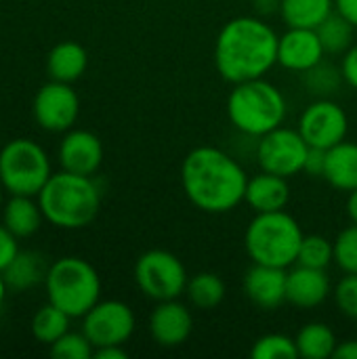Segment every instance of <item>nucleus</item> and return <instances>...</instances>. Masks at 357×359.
<instances>
[{
  "label": "nucleus",
  "mask_w": 357,
  "mask_h": 359,
  "mask_svg": "<svg viewBox=\"0 0 357 359\" xmlns=\"http://www.w3.org/2000/svg\"><path fill=\"white\" fill-rule=\"evenodd\" d=\"M246 170L219 147L191 149L181 164V185L187 200L202 212L223 215L244 202Z\"/></svg>",
  "instance_id": "f257e3e1"
},
{
  "label": "nucleus",
  "mask_w": 357,
  "mask_h": 359,
  "mask_svg": "<svg viewBox=\"0 0 357 359\" xmlns=\"http://www.w3.org/2000/svg\"><path fill=\"white\" fill-rule=\"evenodd\" d=\"M44 286L48 303L65 311L69 318H84L101 297L97 269L80 257H63L50 263Z\"/></svg>",
  "instance_id": "423d86ee"
},
{
  "label": "nucleus",
  "mask_w": 357,
  "mask_h": 359,
  "mask_svg": "<svg viewBox=\"0 0 357 359\" xmlns=\"http://www.w3.org/2000/svg\"><path fill=\"white\" fill-rule=\"evenodd\" d=\"M345 208H347V217H349V221L357 225V189L349 191V198H347V206H345Z\"/></svg>",
  "instance_id": "a19ab883"
},
{
  "label": "nucleus",
  "mask_w": 357,
  "mask_h": 359,
  "mask_svg": "<svg viewBox=\"0 0 357 359\" xmlns=\"http://www.w3.org/2000/svg\"><path fill=\"white\" fill-rule=\"evenodd\" d=\"M307 154H309V143L303 139L299 128L295 130V128L278 126L271 133L259 137L257 143V162L261 170L286 179L303 172Z\"/></svg>",
  "instance_id": "1a4fd4ad"
},
{
  "label": "nucleus",
  "mask_w": 357,
  "mask_h": 359,
  "mask_svg": "<svg viewBox=\"0 0 357 359\" xmlns=\"http://www.w3.org/2000/svg\"><path fill=\"white\" fill-rule=\"evenodd\" d=\"M44 219L61 229H82L90 225L101 208V189L93 177L76 172H55L36 196Z\"/></svg>",
  "instance_id": "7ed1b4c3"
},
{
  "label": "nucleus",
  "mask_w": 357,
  "mask_h": 359,
  "mask_svg": "<svg viewBox=\"0 0 357 359\" xmlns=\"http://www.w3.org/2000/svg\"><path fill=\"white\" fill-rule=\"evenodd\" d=\"M303 78H305L307 88H309L314 95H318V97H328V95H332V93L341 86V82H343L341 69H337L335 65L324 63V61H320L316 67L307 69V72L303 74Z\"/></svg>",
  "instance_id": "c756f323"
},
{
  "label": "nucleus",
  "mask_w": 357,
  "mask_h": 359,
  "mask_svg": "<svg viewBox=\"0 0 357 359\" xmlns=\"http://www.w3.org/2000/svg\"><path fill=\"white\" fill-rule=\"evenodd\" d=\"M335 11L357 27V0H335Z\"/></svg>",
  "instance_id": "e433bc0d"
},
{
  "label": "nucleus",
  "mask_w": 357,
  "mask_h": 359,
  "mask_svg": "<svg viewBox=\"0 0 357 359\" xmlns=\"http://www.w3.org/2000/svg\"><path fill=\"white\" fill-rule=\"evenodd\" d=\"M46 151L29 139H13L0 149V183L15 196H38L50 179Z\"/></svg>",
  "instance_id": "0eeeda50"
},
{
  "label": "nucleus",
  "mask_w": 357,
  "mask_h": 359,
  "mask_svg": "<svg viewBox=\"0 0 357 359\" xmlns=\"http://www.w3.org/2000/svg\"><path fill=\"white\" fill-rule=\"evenodd\" d=\"M252 2H255L257 13H261V15L280 13V6H282V0H252Z\"/></svg>",
  "instance_id": "ea45409f"
},
{
  "label": "nucleus",
  "mask_w": 357,
  "mask_h": 359,
  "mask_svg": "<svg viewBox=\"0 0 357 359\" xmlns=\"http://www.w3.org/2000/svg\"><path fill=\"white\" fill-rule=\"evenodd\" d=\"M194 330V318L189 309L177 299L160 301L149 316V334L151 339L166 349L183 345Z\"/></svg>",
  "instance_id": "2eb2a0df"
},
{
  "label": "nucleus",
  "mask_w": 357,
  "mask_h": 359,
  "mask_svg": "<svg viewBox=\"0 0 357 359\" xmlns=\"http://www.w3.org/2000/svg\"><path fill=\"white\" fill-rule=\"evenodd\" d=\"M86 67H88V53L82 44L74 40L55 44L46 57V72L50 80H57V82L72 84L82 78Z\"/></svg>",
  "instance_id": "aec40b11"
},
{
  "label": "nucleus",
  "mask_w": 357,
  "mask_h": 359,
  "mask_svg": "<svg viewBox=\"0 0 357 359\" xmlns=\"http://www.w3.org/2000/svg\"><path fill=\"white\" fill-rule=\"evenodd\" d=\"M332 294L339 311L349 320H357V273H345V278L335 286Z\"/></svg>",
  "instance_id": "473e14b6"
},
{
  "label": "nucleus",
  "mask_w": 357,
  "mask_h": 359,
  "mask_svg": "<svg viewBox=\"0 0 357 359\" xmlns=\"http://www.w3.org/2000/svg\"><path fill=\"white\" fill-rule=\"evenodd\" d=\"M250 355L255 359H297L299 349L297 341L288 334L271 332L255 341Z\"/></svg>",
  "instance_id": "c85d7f7f"
},
{
  "label": "nucleus",
  "mask_w": 357,
  "mask_h": 359,
  "mask_svg": "<svg viewBox=\"0 0 357 359\" xmlns=\"http://www.w3.org/2000/svg\"><path fill=\"white\" fill-rule=\"evenodd\" d=\"M324 53L316 29L288 27V32L278 38V63L290 72L305 74L322 61Z\"/></svg>",
  "instance_id": "4468645a"
},
{
  "label": "nucleus",
  "mask_w": 357,
  "mask_h": 359,
  "mask_svg": "<svg viewBox=\"0 0 357 359\" xmlns=\"http://www.w3.org/2000/svg\"><path fill=\"white\" fill-rule=\"evenodd\" d=\"M332 261H335V242H330L328 238L318 236V233L303 238L299 257H297V265L326 269Z\"/></svg>",
  "instance_id": "cd10ccee"
},
{
  "label": "nucleus",
  "mask_w": 357,
  "mask_h": 359,
  "mask_svg": "<svg viewBox=\"0 0 357 359\" xmlns=\"http://www.w3.org/2000/svg\"><path fill=\"white\" fill-rule=\"evenodd\" d=\"M93 353L95 347L84 332H65L50 345V355L55 359H90Z\"/></svg>",
  "instance_id": "7c9ffc66"
},
{
  "label": "nucleus",
  "mask_w": 357,
  "mask_h": 359,
  "mask_svg": "<svg viewBox=\"0 0 357 359\" xmlns=\"http://www.w3.org/2000/svg\"><path fill=\"white\" fill-rule=\"evenodd\" d=\"M82 332L95 349L124 345L135 332V313L122 301H99L82 318Z\"/></svg>",
  "instance_id": "9d476101"
},
{
  "label": "nucleus",
  "mask_w": 357,
  "mask_h": 359,
  "mask_svg": "<svg viewBox=\"0 0 357 359\" xmlns=\"http://www.w3.org/2000/svg\"><path fill=\"white\" fill-rule=\"evenodd\" d=\"M286 269L252 263V267L244 276V292L248 301L255 303L259 309L274 311L282 303H286Z\"/></svg>",
  "instance_id": "dca6fc26"
},
{
  "label": "nucleus",
  "mask_w": 357,
  "mask_h": 359,
  "mask_svg": "<svg viewBox=\"0 0 357 359\" xmlns=\"http://www.w3.org/2000/svg\"><path fill=\"white\" fill-rule=\"evenodd\" d=\"M244 202L255 212H276L284 210L290 202V185L286 177L261 170V175L248 179Z\"/></svg>",
  "instance_id": "a211bd4d"
},
{
  "label": "nucleus",
  "mask_w": 357,
  "mask_h": 359,
  "mask_svg": "<svg viewBox=\"0 0 357 359\" xmlns=\"http://www.w3.org/2000/svg\"><path fill=\"white\" fill-rule=\"evenodd\" d=\"M44 215L38 204V198L34 196H15L2 204V225L19 240V238H32L42 227Z\"/></svg>",
  "instance_id": "6ab92c4d"
},
{
  "label": "nucleus",
  "mask_w": 357,
  "mask_h": 359,
  "mask_svg": "<svg viewBox=\"0 0 357 359\" xmlns=\"http://www.w3.org/2000/svg\"><path fill=\"white\" fill-rule=\"evenodd\" d=\"M337 359H357V341H345L337 345L335 351Z\"/></svg>",
  "instance_id": "58836bf2"
},
{
  "label": "nucleus",
  "mask_w": 357,
  "mask_h": 359,
  "mask_svg": "<svg viewBox=\"0 0 357 359\" xmlns=\"http://www.w3.org/2000/svg\"><path fill=\"white\" fill-rule=\"evenodd\" d=\"M227 116L234 128L259 139L284 124L286 99L265 78L238 82L227 97Z\"/></svg>",
  "instance_id": "20e7f679"
},
{
  "label": "nucleus",
  "mask_w": 357,
  "mask_h": 359,
  "mask_svg": "<svg viewBox=\"0 0 357 359\" xmlns=\"http://www.w3.org/2000/svg\"><path fill=\"white\" fill-rule=\"evenodd\" d=\"M295 341H297L299 358L305 359L335 358V351L339 345L332 328L322 322H311V324L303 326L299 330V334L295 337Z\"/></svg>",
  "instance_id": "b1692460"
},
{
  "label": "nucleus",
  "mask_w": 357,
  "mask_h": 359,
  "mask_svg": "<svg viewBox=\"0 0 357 359\" xmlns=\"http://www.w3.org/2000/svg\"><path fill=\"white\" fill-rule=\"evenodd\" d=\"M6 290H8V286H6V282H4V278H2V273H0V307H2V303H4Z\"/></svg>",
  "instance_id": "79ce46f5"
},
{
  "label": "nucleus",
  "mask_w": 357,
  "mask_h": 359,
  "mask_svg": "<svg viewBox=\"0 0 357 359\" xmlns=\"http://www.w3.org/2000/svg\"><path fill=\"white\" fill-rule=\"evenodd\" d=\"M69 320L72 318L65 311H61L53 303H46L32 318V334L38 343L50 347L57 339L69 332Z\"/></svg>",
  "instance_id": "bb28decb"
},
{
  "label": "nucleus",
  "mask_w": 357,
  "mask_h": 359,
  "mask_svg": "<svg viewBox=\"0 0 357 359\" xmlns=\"http://www.w3.org/2000/svg\"><path fill=\"white\" fill-rule=\"evenodd\" d=\"M305 233L286 210L257 212L244 233V248L252 263L288 269L297 265Z\"/></svg>",
  "instance_id": "39448f33"
},
{
  "label": "nucleus",
  "mask_w": 357,
  "mask_h": 359,
  "mask_svg": "<svg viewBox=\"0 0 357 359\" xmlns=\"http://www.w3.org/2000/svg\"><path fill=\"white\" fill-rule=\"evenodd\" d=\"M324 179L339 191L349 194L357 189V143L341 141L326 149Z\"/></svg>",
  "instance_id": "412c9836"
},
{
  "label": "nucleus",
  "mask_w": 357,
  "mask_h": 359,
  "mask_svg": "<svg viewBox=\"0 0 357 359\" xmlns=\"http://www.w3.org/2000/svg\"><path fill=\"white\" fill-rule=\"evenodd\" d=\"M48 267L38 252H17L13 263L2 271V278L11 290H25L34 288L36 284L44 282Z\"/></svg>",
  "instance_id": "4be33fe9"
},
{
  "label": "nucleus",
  "mask_w": 357,
  "mask_h": 359,
  "mask_svg": "<svg viewBox=\"0 0 357 359\" xmlns=\"http://www.w3.org/2000/svg\"><path fill=\"white\" fill-rule=\"evenodd\" d=\"M278 34L259 17H234L215 42V65L223 80L238 84L265 74L278 63Z\"/></svg>",
  "instance_id": "f03ea898"
},
{
  "label": "nucleus",
  "mask_w": 357,
  "mask_h": 359,
  "mask_svg": "<svg viewBox=\"0 0 357 359\" xmlns=\"http://www.w3.org/2000/svg\"><path fill=\"white\" fill-rule=\"evenodd\" d=\"M335 11V0H282L280 15L288 27L316 29Z\"/></svg>",
  "instance_id": "5701e85b"
},
{
  "label": "nucleus",
  "mask_w": 357,
  "mask_h": 359,
  "mask_svg": "<svg viewBox=\"0 0 357 359\" xmlns=\"http://www.w3.org/2000/svg\"><path fill=\"white\" fill-rule=\"evenodd\" d=\"M332 292L330 278L326 269H314L297 265L288 271L286 280V303L299 309H316L320 307Z\"/></svg>",
  "instance_id": "f3484780"
},
{
  "label": "nucleus",
  "mask_w": 357,
  "mask_h": 359,
  "mask_svg": "<svg viewBox=\"0 0 357 359\" xmlns=\"http://www.w3.org/2000/svg\"><path fill=\"white\" fill-rule=\"evenodd\" d=\"M17 252H19L17 238L4 225H0V273L13 263Z\"/></svg>",
  "instance_id": "72a5a7b5"
},
{
  "label": "nucleus",
  "mask_w": 357,
  "mask_h": 359,
  "mask_svg": "<svg viewBox=\"0 0 357 359\" xmlns=\"http://www.w3.org/2000/svg\"><path fill=\"white\" fill-rule=\"evenodd\" d=\"M185 294L196 309L210 311L223 303L225 282L213 271H202V273H196L194 278H189Z\"/></svg>",
  "instance_id": "393cba45"
},
{
  "label": "nucleus",
  "mask_w": 357,
  "mask_h": 359,
  "mask_svg": "<svg viewBox=\"0 0 357 359\" xmlns=\"http://www.w3.org/2000/svg\"><path fill=\"white\" fill-rule=\"evenodd\" d=\"M34 120L48 133H67L80 114L78 93L67 82L50 80L34 97Z\"/></svg>",
  "instance_id": "9b49d317"
},
{
  "label": "nucleus",
  "mask_w": 357,
  "mask_h": 359,
  "mask_svg": "<svg viewBox=\"0 0 357 359\" xmlns=\"http://www.w3.org/2000/svg\"><path fill=\"white\" fill-rule=\"evenodd\" d=\"M2 191H4V187H2V183H0V208H2V204H4V202H2Z\"/></svg>",
  "instance_id": "37998d69"
},
{
  "label": "nucleus",
  "mask_w": 357,
  "mask_h": 359,
  "mask_svg": "<svg viewBox=\"0 0 357 359\" xmlns=\"http://www.w3.org/2000/svg\"><path fill=\"white\" fill-rule=\"evenodd\" d=\"M347 130L349 118L345 109L326 97H320L318 101L307 105L299 118V133L311 147L330 149L345 141Z\"/></svg>",
  "instance_id": "f8f14e48"
},
{
  "label": "nucleus",
  "mask_w": 357,
  "mask_h": 359,
  "mask_svg": "<svg viewBox=\"0 0 357 359\" xmlns=\"http://www.w3.org/2000/svg\"><path fill=\"white\" fill-rule=\"evenodd\" d=\"M341 74L343 80L357 90V44H353L345 55H343V63H341Z\"/></svg>",
  "instance_id": "c9c22d12"
},
{
  "label": "nucleus",
  "mask_w": 357,
  "mask_h": 359,
  "mask_svg": "<svg viewBox=\"0 0 357 359\" xmlns=\"http://www.w3.org/2000/svg\"><path fill=\"white\" fill-rule=\"evenodd\" d=\"M95 359H126L128 353L122 349V345H107V347H97L95 353H93Z\"/></svg>",
  "instance_id": "4c0bfd02"
},
{
  "label": "nucleus",
  "mask_w": 357,
  "mask_h": 359,
  "mask_svg": "<svg viewBox=\"0 0 357 359\" xmlns=\"http://www.w3.org/2000/svg\"><path fill=\"white\" fill-rule=\"evenodd\" d=\"M324 168H326V149L309 145V154H307L303 170L311 177H324Z\"/></svg>",
  "instance_id": "f704fd0d"
},
{
  "label": "nucleus",
  "mask_w": 357,
  "mask_h": 359,
  "mask_svg": "<svg viewBox=\"0 0 357 359\" xmlns=\"http://www.w3.org/2000/svg\"><path fill=\"white\" fill-rule=\"evenodd\" d=\"M103 162V143L101 139L82 128H69L59 145V164L61 170L93 177Z\"/></svg>",
  "instance_id": "ddd939ff"
},
{
  "label": "nucleus",
  "mask_w": 357,
  "mask_h": 359,
  "mask_svg": "<svg viewBox=\"0 0 357 359\" xmlns=\"http://www.w3.org/2000/svg\"><path fill=\"white\" fill-rule=\"evenodd\" d=\"M135 282L139 290L160 303L179 299L187 288V271L181 259L168 250H147L135 263Z\"/></svg>",
  "instance_id": "6e6552de"
},
{
  "label": "nucleus",
  "mask_w": 357,
  "mask_h": 359,
  "mask_svg": "<svg viewBox=\"0 0 357 359\" xmlns=\"http://www.w3.org/2000/svg\"><path fill=\"white\" fill-rule=\"evenodd\" d=\"M335 263L345 273H357V225L351 223L335 240Z\"/></svg>",
  "instance_id": "2f4dec72"
},
{
  "label": "nucleus",
  "mask_w": 357,
  "mask_h": 359,
  "mask_svg": "<svg viewBox=\"0 0 357 359\" xmlns=\"http://www.w3.org/2000/svg\"><path fill=\"white\" fill-rule=\"evenodd\" d=\"M357 27L353 23H349L341 13L332 11L318 27V36H320V42L324 46L326 53H332V55H339V53H347L351 46H353V32Z\"/></svg>",
  "instance_id": "a878e982"
}]
</instances>
